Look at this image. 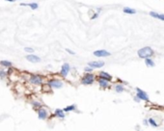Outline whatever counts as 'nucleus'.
<instances>
[{
	"mask_svg": "<svg viewBox=\"0 0 164 131\" xmlns=\"http://www.w3.org/2000/svg\"><path fill=\"white\" fill-rule=\"evenodd\" d=\"M153 54H154V50L150 46H146V47H143L138 50V56L143 59L150 58V57H152Z\"/></svg>",
	"mask_w": 164,
	"mask_h": 131,
	"instance_id": "nucleus-1",
	"label": "nucleus"
},
{
	"mask_svg": "<svg viewBox=\"0 0 164 131\" xmlns=\"http://www.w3.org/2000/svg\"><path fill=\"white\" fill-rule=\"evenodd\" d=\"M94 81H95V75L92 74L91 72H87L81 79V83L83 85H92Z\"/></svg>",
	"mask_w": 164,
	"mask_h": 131,
	"instance_id": "nucleus-2",
	"label": "nucleus"
},
{
	"mask_svg": "<svg viewBox=\"0 0 164 131\" xmlns=\"http://www.w3.org/2000/svg\"><path fill=\"white\" fill-rule=\"evenodd\" d=\"M47 84L50 88H54V89H60L63 87V82L58 79H51L48 81Z\"/></svg>",
	"mask_w": 164,
	"mask_h": 131,
	"instance_id": "nucleus-3",
	"label": "nucleus"
},
{
	"mask_svg": "<svg viewBox=\"0 0 164 131\" xmlns=\"http://www.w3.org/2000/svg\"><path fill=\"white\" fill-rule=\"evenodd\" d=\"M104 66V62L102 61H94V62H89L88 63V67L94 69H100Z\"/></svg>",
	"mask_w": 164,
	"mask_h": 131,
	"instance_id": "nucleus-4",
	"label": "nucleus"
},
{
	"mask_svg": "<svg viewBox=\"0 0 164 131\" xmlns=\"http://www.w3.org/2000/svg\"><path fill=\"white\" fill-rule=\"evenodd\" d=\"M136 92H137V97L141 100H145V101H149V96L147 95V93H145L144 91L140 90L139 88H136Z\"/></svg>",
	"mask_w": 164,
	"mask_h": 131,
	"instance_id": "nucleus-5",
	"label": "nucleus"
},
{
	"mask_svg": "<svg viewBox=\"0 0 164 131\" xmlns=\"http://www.w3.org/2000/svg\"><path fill=\"white\" fill-rule=\"evenodd\" d=\"M70 70H71V67H70V65L68 64V63H65L63 66H62V68H61V75L63 76V77H67L68 76V74H69V72H70Z\"/></svg>",
	"mask_w": 164,
	"mask_h": 131,
	"instance_id": "nucleus-6",
	"label": "nucleus"
},
{
	"mask_svg": "<svg viewBox=\"0 0 164 131\" xmlns=\"http://www.w3.org/2000/svg\"><path fill=\"white\" fill-rule=\"evenodd\" d=\"M29 81H30L32 84H34V85H41V84L43 83V77L40 76V75L34 74V75H32V76L30 77Z\"/></svg>",
	"mask_w": 164,
	"mask_h": 131,
	"instance_id": "nucleus-7",
	"label": "nucleus"
},
{
	"mask_svg": "<svg viewBox=\"0 0 164 131\" xmlns=\"http://www.w3.org/2000/svg\"><path fill=\"white\" fill-rule=\"evenodd\" d=\"M94 55H95L96 57H100V58H101V57H108V56H110L111 54H110V52L106 51V50H104V49H100V50H96V51H94Z\"/></svg>",
	"mask_w": 164,
	"mask_h": 131,
	"instance_id": "nucleus-8",
	"label": "nucleus"
},
{
	"mask_svg": "<svg viewBox=\"0 0 164 131\" xmlns=\"http://www.w3.org/2000/svg\"><path fill=\"white\" fill-rule=\"evenodd\" d=\"M26 60L29 61L30 63H38V62L41 61V58L39 56L31 53V54H28L27 56H26Z\"/></svg>",
	"mask_w": 164,
	"mask_h": 131,
	"instance_id": "nucleus-9",
	"label": "nucleus"
},
{
	"mask_svg": "<svg viewBox=\"0 0 164 131\" xmlns=\"http://www.w3.org/2000/svg\"><path fill=\"white\" fill-rule=\"evenodd\" d=\"M38 115H39V119L40 120H46L47 117V112L45 108H40L38 111Z\"/></svg>",
	"mask_w": 164,
	"mask_h": 131,
	"instance_id": "nucleus-10",
	"label": "nucleus"
},
{
	"mask_svg": "<svg viewBox=\"0 0 164 131\" xmlns=\"http://www.w3.org/2000/svg\"><path fill=\"white\" fill-rule=\"evenodd\" d=\"M100 77L102 79H104V80H107V81L112 80V76L110 75L109 73L105 72V71H100Z\"/></svg>",
	"mask_w": 164,
	"mask_h": 131,
	"instance_id": "nucleus-11",
	"label": "nucleus"
},
{
	"mask_svg": "<svg viewBox=\"0 0 164 131\" xmlns=\"http://www.w3.org/2000/svg\"><path fill=\"white\" fill-rule=\"evenodd\" d=\"M150 16L155 18H158V19H161L164 21V15H162V14H157L155 12H150Z\"/></svg>",
	"mask_w": 164,
	"mask_h": 131,
	"instance_id": "nucleus-12",
	"label": "nucleus"
},
{
	"mask_svg": "<svg viewBox=\"0 0 164 131\" xmlns=\"http://www.w3.org/2000/svg\"><path fill=\"white\" fill-rule=\"evenodd\" d=\"M55 115H56L57 117L61 118V119L65 118V112H64L63 109H56V110H55Z\"/></svg>",
	"mask_w": 164,
	"mask_h": 131,
	"instance_id": "nucleus-13",
	"label": "nucleus"
},
{
	"mask_svg": "<svg viewBox=\"0 0 164 131\" xmlns=\"http://www.w3.org/2000/svg\"><path fill=\"white\" fill-rule=\"evenodd\" d=\"M124 13L125 14H128V15H133L136 14V11L132 8H128V7H125L124 8Z\"/></svg>",
	"mask_w": 164,
	"mask_h": 131,
	"instance_id": "nucleus-14",
	"label": "nucleus"
},
{
	"mask_svg": "<svg viewBox=\"0 0 164 131\" xmlns=\"http://www.w3.org/2000/svg\"><path fill=\"white\" fill-rule=\"evenodd\" d=\"M99 84H100V86L102 87V88H107V87H108V81H107V80H104V79H102V78L99 79Z\"/></svg>",
	"mask_w": 164,
	"mask_h": 131,
	"instance_id": "nucleus-15",
	"label": "nucleus"
},
{
	"mask_svg": "<svg viewBox=\"0 0 164 131\" xmlns=\"http://www.w3.org/2000/svg\"><path fill=\"white\" fill-rule=\"evenodd\" d=\"M0 65L3 66V67H6V68H10L12 67V63L10 61H6V60H2L0 61Z\"/></svg>",
	"mask_w": 164,
	"mask_h": 131,
	"instance_id": "nucleus-16",
	"label": "nucleus"
},
{
	"mask_svg": "<svg viewBox=\"0 0 164 131\" xmlns=\"http://www.w3.org/2000/svg\"><path fill=\"white\" fill-rule=\"evenodd\" d=\"M27 7H30L32 10H37L38 7H39V5L36 2H31V3H27Z\"/></svg>",
	"mask_w": 164,
	"mask_h": 131,
	"instance_id": "nucleus-17",
	"label": "nucleus"
},
{
	"mask_svg": "<svg viewBox=\"0 0 164 131\" xmlns=\"http://www.w3.org/2000/svg\"><path fill=\"white\" fill-rule=\"evenodd\" d=\"M145 63H146V65H147L148 67H155V63H154V61H153L152 59H150V58H146Z\"/></svg>",
	"mask_w": 164,
	"mask_h": 131,
	"instance_id": "nucleus-18",
	"label": "nucleus"
},
{
	"mask_svg": "<svg viewBox=\"0 0 164 131\" xmlns=\"http://www.w3.org/2000/svg\"><path fill=\"white\" fill-rule=\"evenodd\" d=\"M101 12V9L100 8H98V10H97V12L95 13V14H93V16L91 17V19H96V18H98L99 17V16H100V13Z\"/></svg>",
	"mask_w": 164,
	"mask_h": 131,
	"instance_id": "nucleus-19",
	"label": "nucleus"
},
{
	"mask_svg": "<svg viewBox=\"0 0 164 131\" xmlns=\"http://www.w3.org/2000/svg\"><path fill=\"white\" fill-rule=\"evenodd\" d=\"M115 90H116V92L117 93H122V92H124V86L123 85H121V84H118V85H116L115 86Z\"/></svg>",
	"mask_w": 164,
	"mask_h": 131,
	"instance_id": "nucleus-20",
	"label": "nucleus"
},
{
	"mask_svg": "<svg viewBox=\"0 0 164 131\" xmlns=\"http://www.w3.org/2000/svg\"><path fill=\"white\" fill-rule=\"evenodd\" d=\"M75 105H70V106H67L66 108H64L63 110H64V112H70V111H73V110H75Z\"/></svg>",
	"mask_w": 164,
	"mask_h": 131,
	"instance_id": "nucleus-21",
	"label": "nucleus"
},
{
	"mask_svg": "<svg viewBox=\"0 0 164 131\" xmlns=\"http://www.w3.org/2000/svg\"><path fill=\"white\" fill-rule=\"evenodd\" d=\"M148 122H149V123H150L152 126H154V127H157V126H158V124H157V123L155 122V120H154V119H152V118H151V119H149V121H148Z\"/></svg>",
	"mask_w": 164,
	"mask_h": 131,
	"instance_id": "nucleus-22",
	"label": "nucleus"
},
{
	"mask_svg": "<svg viewBox=\"0 0 164 131\" xmlns=\"http://www.w3.org/2000/svg\"><path fill=\"white\" fill-rule=\"evenodd\" d=\"M24 51L29 53V54H31V53L34 52V49H33L32 47H24Z\"/></svg>",
	"mask_w": 164,
	"mask_h": 131,
	"instance_id": "nucleus-23",
	"label": "nucleus"
},
{
	"mask_svg": "<svg viewBox=\"0 0 164 131\" xmlns=\"http://www.w3.org/2000/svg\"><path fill=\"white\" fill-rule=\"evenodd\" d=\"M6 75H7V73H6L4 70H0V77H1V78H5Z\"/></svg>",
	"mask_w": 164,
	"mask_h": 131,
	"instance_id": "nucleus-24",
	"label": "nucleus"
},
{
	"mask_svg": "<svg viewBox=\"0 0 164 131\" xmlns=\"http://www.w3.org/2000/svg\"><path fill=\"white\" fill-rule=\"evenodd\" d=\"M85 72H91L92 70H93V69L92 68H90V67H88V68H85Z\"/></svg>",
	"mask_w": 164,
	"mask_h": 131,
	"instance_id": "nucleus-25",
	"label": "nucleus"
},
{
	"mask_svg": "<svg viewBox=\"0 0 164 131\" xmlns=\"http://www.w3.org/2000/svg\"><path fill=\"white\" fill-rule=\"evenodd\" d=\"M66 51L68 53H70V54H72V55H75V52H74V51H73V50H71V49H69V48H67Z\"/></svg>",
	"mask_w": 164,
	"mask_h": 131,
	"instance_id": "nucleus-26",
	"label": "nucleus"
},
{
	"mask_svg": "<svg viewBox=\"0 0 164 131\" xmlns=\"http://www.w3.org/2000/svg\"><path fill=\"white\" fill-rule=\"evenodd\" d=\"M5 1H8V2H15L16 0H5Z\"/></svg>",
	"mask_w": 164,
	"mask_h": 131,
	"instance_id": "nucleus-27",
	"label": "nucleus"
},
{
	"mask_svg": "<svg viewBox=\"0 0 164 131\" xmlns=\"http://www.w3.org/2000/svg\"><path fill=\"white\" fill-rule=\"evenodd\" d=\"M134 99H135V100H136L137 102H139V100H140V99H139V98H138V97H135V98H134Z\"/></svg>",
	"mask_w": 164,
	"mask_h": 131,
	"instance_id": "nucleus-28",
	"label": "nucleus"
},
{
	"mask_svg": "<svg viewBox=\"0 0 164 131\" xmlns=\"http://www.w3.org/2000/svg\"><path fill=\"white\" fill-rule=\"evenodd\" d=\"M16 1H17V0H16Z\"/></svg>",
	"mask_w": 164,
	"mask_h": 131,
	"instance_id": "nucleus-29",
	"label": "nucleus"
}]
</instances>
